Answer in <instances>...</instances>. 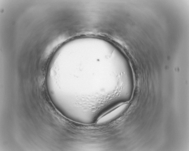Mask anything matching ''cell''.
<instances>
[{"mask_svg": "<svg viewBox=\"0 0 189 151\" xmlns=\"http://www.w3.org/2000/svg\"><path fill=\"white\" fill-rule=\"evenodd\" d=\"M128 105V103L124 102L115 105L101 114L97 118L96 123L102 124L114 120L124 112Z\"/></svg>", "mask_w": 189, "mask_h": 151, "instance_id": "obj_1", "label": "cell"}]
</instances>
